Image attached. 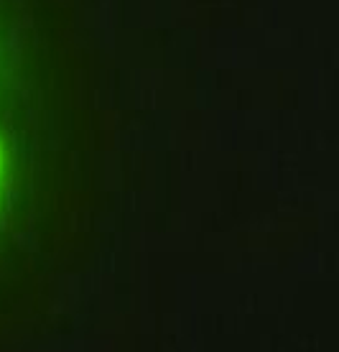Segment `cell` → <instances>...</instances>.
<instances>
[{"instance_id": "cell-1", "label": "cell", "mask_w": 339, "mask_h": 352, "mask_svg": "<svg viewBox=\"0 0 339 352\" xmlns=\"http://www.w3.org/2000/svg\"><path fill=\"white\" fill-rule=\"evenodd\" d=\"M0 176H3V151H0Z\"/></svg>"}]
</instances>
